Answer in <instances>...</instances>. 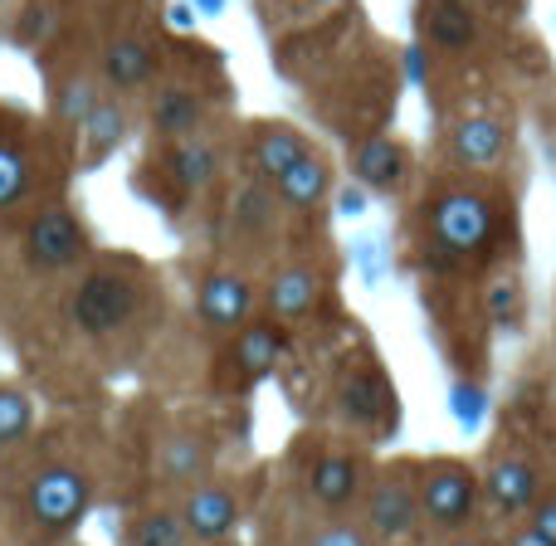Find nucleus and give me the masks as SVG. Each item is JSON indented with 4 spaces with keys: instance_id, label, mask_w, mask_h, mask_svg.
Instances as JSON below:
<instances>
[{
    "instance_id": "1",
    "label": "nucleus",
    "mask_w": 556,
    "mask_h": 546,
    "mask_svg": "<svg viewBox=\"0 0 556 546\" xmlns=\"http://www.w3.org/2000/svg\"><path fill=\"white\" fill-rule=\"evenodd\" d=\"M137 303H142V288L132 274L93 269L74 293V322L88 337H113L137 317Z\"/></svg>"
},
{
    "instance_id": "2",
    "label": "nucleus",
    "mask_w": 556,
    "mask_h": 546,
    "mask_svg": "<svg viewBox=\"0 0 556 546\" xmlns=\"http://www.w3.org/2000/svg\"><path fill=\"white\" fill-rule=\"evenodd\" d=\"M88 512V479L68 464H49L29 479V518H35L39 532H74Z\"/></svg>"
},
{
    "instance_id": "3",
    "label": "nucleus",
    "mask_w": 556,
    "mask_h": 546,
    "mask_svg": "<svg viewBox=\"0 0 556 546\" xmlns=\"http://www.w3.org/2000/svg\"><path fill=\"white\" fill-rule=\"evenodd\" d=\"M473 493H479L473 473L464 469V464L440 459V464L425 469L420 493H415V498H420V518L430 522V528L459 532V528H469V518H473Z\"/></svg>"
},
{
    "instance_id": "4",
    "label": "nucleus",
    "mask_w": 556,
    "mask_h": 546,
    "mask_svg": "<svg viewBox=\"0 0 556 546\" xmlns=\"http://www.w3.org/2000/svg\"><path fill=\"white\" fill-rule=\"evenodd\" d=\"M84 254H88V230L68 205H49V211H39L35 220H29L25 259L35 264V269H49V274L74 269Z\"/></svg>"
},
{
    "instance_id": "5",
    "label": "nucleus",
    "mask_w": 556,
    "mask_h": 546,
    "mask_svg": "<svg viewBox=\"0 0 556 546\" xmlns=\"http://www.w3.org/2000/svg\"><path fill=\"white\" fill-rule=\"evenodd\" d=\"M430 220H434V240L450 254H479L483 244L493 240V205H489V195H479V191L440 195Z\"/></svg>"
},
{
    "instance_id": "6",
    "label": "nucleus",
    "mask_w": 556,
    "mask_h": 546,
    "mask_svg": "<svg viewBox=\"0 0 556 546\" xmlns=\"http://www.w3.org/2000/svg\"><path fill=\"white\" fill-rule=\"evenodd\" d=\"M366 522L381 542H401L405 532L420 522V498H415L410 469H386L371 483V498H366Z\"/></svg>"
},
{
    "instance_id": "7",
    "label": "nucleus",
    "mask_w": 556,
    "mask_h": 546,
    "mask_svg": "<svg viewBox=\"0 0 556 546\" xmlns=\"http://www.w3.org/2000/svg\"><path fill=\"white\" fill-rule=\"evenodd\" d=\"M235 522H240V503H235V493L220 488V483L191 488V498H186V508H181V528H186V537H195V542H225L235 532Z\"/></svg>"
},
{
    "instance_id": "8",
    "label": "nucleus",
    "mask_w": 556,
    "mask_h": 546,
    "mask_svg": "<svg viewBox=\"0 0 556 546\" xmlns=\"http://www.w3.org/2000/svg\"><path fill=\"white\" fill-rule=\"evenodd\" d=\"M250 283L240 274H211L201 283V297H195V313H201L205 327L215 332H235L240 322H250Z\"/></svg>"
},
{
    "instance_id": "9",
    "label": "nucleus",
    "mask_w": 556,
    "mask_h": 546,
    "mask_svg": "<svg viewBox=\"0 0 556 546\" xmlns=\"http://www.w3.org/2000/svg\"><path fill=\"white\" fill-rule=\"evenodd\" d=\"M337 410H342V420L366 424V430L381 424L386 415H391V391H386L381 371H376V366H356V371L337 385Z\"/></svg>"
},
{
    "instance_id": "10",
    "label": "nucleus",
    "mask_w": 556,
    "mask_h": 546,
    "mask_svg": "<svg viewBox=\"0 0 556 546\" xmlns=\"http://www.w3.org/2000/svg\"><path fill=\"white\" fill-rule=\"evenodd\" d=\"M489 498L503 512H528L542 498V473L528 459H503L489 469Z\"/></svg>"
},
{
    "instance_id": "11",
    "label": "nucleus",
    "mask_w": 556,
    "mask_h": 546,
    "mask_svg": "<svg viewBox=\"0 0 556 546\" xmlns=\"http://www.w3.org/2000/svg\"><path fill=\"white\" fill-rule=\"evenodd\" d=\"M454 162L473 166V172H489V166L503 162V152H508V132H503V123H493V117H469V123L454 127Z\"/></svg>"
},
{
    "instance_id": "12",
    "label": "nucleus",
    "mask_w": 556,
    "mask_h": 546,
    "mask_svg": "<svg viewBox=\"0 0 556 546\" xmlns=\"http://www.w3.org/2000/svg\"><path fill=\"white\" fill-rule=\"evenodd\" d=\"M307 488H313V498L323 508H346L356 498V488H362V469L346 454H323L313 464V473H307Z\"/></svg>"
},
{
    "instance_id": "13",
    "label": "nucleus",
    "mask_w": 556,
    "mask_h": 546,
    "mask_svg": "<svg viewBox=\"0 0 556 546\" xmlns=\"http://www.w3.org/2000/svg\"><path fill=\"white\" fill-rule=\"evenodd\" d=\"M274 191H278V201L293 205V211H313L327 195V166L317 162L313 152H303L293 166H283V172L274 176Z\"/></svg>"
},
{
    "instance_id": "14",
    "label": "nucleus",
    "mask_w": 556,
    "mask_h": 546,
    "mask_svg": "<svg viewBox=\"0 0 556 546\" xmlns=\"http://www.w3.org/2000/svg\"><path fill=\"white\" fill-rule=\"evenodd\" d=\"M235 361L244 376H264L283 361V332L274 322H240L235 327Z\"/></svg>"
},
{
    "instance_id": "15",
    "label": "nucleus",
    "mask_w": 556,
    "mask_h": 546,
    "mask_svg": "<svg viewBox=\"0 0 556 546\" xmlns=\"http://www.w3.org/2000/svg\"><path fill=\"white\" fill-rule=\"evenodd\" d=\"M166 172H172L176 186H186V191H201V186L215 181V172H220V156H215L211 142H201V137H176L172 156H166Z\"/></svg>"
},
{
    "instance_id": "16",
    "label": "nucleus",
    "mask_w": 556,
    "mask_h": 546,
    "mask_svg": "<svg viewBox=\"0 0 556 546\" xmlns=\"http://www.w3.org/2000/svg\"><path fill=\"white\" fill-rule=\"evenodd\" d=\"M356 176H362L371 191H391L405 176V147L391 137H371V142L356 147Z\"/></svg>"
},
{
    "instance_id": "17",
    "label": "nucleus",
    "mask_w": 556,
    "mask_h": 546,
    "mask_svg": "<svg viewBox=\"0 0 556 546\" xmlns=\"http://www.w3.org/2000/svg\"><path fill=\"white\" fill-rule=\"evenodd\" d=\"M152 68H156V59H152V49L142 45V39H113L108 45V54H103V74H108V84L113 88H142L147 78H152Z\"/></svg>"
},
{
    "instance_id": "18",
    "label": "nucleus",
    "mask_w": 556,
    "mask_h": 546,
    "mask_svg": "<svg viewBox=\"0 0 556 546\" xmlns=\"http://www.w3.org/2000/svg\"><path fill=\"white\" fill-rule=\"evenodd\" d=\"M317 297V278L307 269H278L269 283V313L274 322H298Z\"/></svg>"
},
{
    "instance_id": "19",
    "label": "nucleus",
    "mask_w": 556,
    "mask_h": 546,
    "mask_svg": "<svg viewBox=\"0 0 556 546\" xmlns=\"http://www.w3.org/2000/svg\"><path fill=\"white\" fill-rule=\"evenodd\" d=\"M152 127L162 137H186L201 127V103H195L191 88H162L152 103Z\"/></svg>"
},
{
    "instance_id": "20",
    "label": "nucleus",
    "mask_w": 556,
    "mask_h": 546,
    "mask_svg": "<svg viewBox=\"0 0 556 546\" xmlns=\"http://www.w3.org/2000/svg\"><path fill=\"white\" fill-rule=\"evenodd\" d=\"M78 127H84L88 156H108L127 137V113L117 103H108V98H93V107L84 113V123Z\"/></svg>"
},
{
    "instance_id": "21",
    "label": "nucleus",
    "mask_w": 556,
    "mask_h": 546,
    "mask_svg": "<svg viewBox=\"0 0 556 546\" xmlns=\"http://www.w3.org/2000/svg\"><path fill=\"white\" fill-rule=\"evenodd\" d=\"M303 152H307V142L293 127H269V132H260V142H254V172H260L264 181H274V176L283 172V166H293Z\"/></svg>"
},
{
    "instance_id": "22",
    "label": "nucleus",
    "mask_w": 556,
    "mask_h": 546,
    "mask_svg": "<svg viewBox=\"0 0 556 546\" xmlns=\"http://www.w3.org/2000/svg\"><path fill=\"white\" fill-rule=\"evenodd\" d=\"M425 29H430V39L440 49H469L473 35H479L469 5H454V0H440V5L430 10V20H425Z\"/></svg>"
},
{
    "instance_id": "23",
    "label": "nucleus",
    "mask_w": 556,
    "mask_h": 546,
    "mask_svg": "<svg viewBox=\"0 0 556 546\" xmlns=\"http://www.w3.org/2000/svg\"><path fill=\"white\" fill-rule=\"evenodd\" d=\"M201 464H205V454L191 434H172V440L162 444V454H156V469H162V479H172V483L201 479Z\"/></svg>"
},
{
    "instance_id": "24",
    "label": "nucleus",
    "mask_w": 556,
    "mask_h": 546,
    "mask_svg": "<svg viewBox=\"0 0 556 546\" xmlns=\"http://www.w3.org/2000/svg\"><path fill=\"white\" fill-rule=\"evenodd\" d=\"M29 191V156L15 142L0 137V211H10L15 201H25Z\"/></svg>"
},
{
    "instance_id": "25",
    "label": "nucleus",
    "mask_w": 556,
    "mask_h": 546,
    "mask_svg": "<svg viewBox=\"0 0 556 546\" xmlns=\"http://www.w3.org/2000/svg\"><path fill=\"white\" fill-rule=\"evenodd\" d=\"M29 424H35V405H29V395L15 391V385H0V444L25 440Z\"/></svg>"
},
{
    "instance_id": "26",
    "label": "nucleus",
    "mask_w": 556,
    "mask_h": 546,
    "mask_svg": "<svg viewBox=\"0 0 556 546\" xmlns=\"http://www.w3.org/2000/svg\"><path fill=\"white\" fill-rule=\"evenodd\" d=\"M132 546H186V528L176 512H147L132 522Z\"/></svg>"
},
{
    "instance_id": "27",
    "label": "nucleus",
    "mask_w": 556,
    "mask_h": 546,
    "mask_svg": "<svg viewBox=\"0 0 556 546\" xmlns=\"http://www.w3.org/2000/svg\"><path fill=\"white\" fill-rule=\"evenodd\" d=\"M88 107H93V84L74 78V84L64 88V98H59V117H64V123H84Z\"/></svg>"
},
{
    "instance_id": "28",
    "label": "nucleus",
    "mask_w": 556,
    "mask_h": 546,
    "mask_svg": "<svg viewBox=\"0 0 556 546\" xmlns=\"http://www.w3.org/2000/svg\"><path fill=\"white\" fill-rule=\"evenodd\" d=\"M269 220H274L269 191H244V195H240V225H254V230H264Z\"/></svg>"
},
{
    "instance_id": "29",
    "label": "nucleus",
    "mask_w": 556,
    "mask_h": 546,
    "mask_svg": "<svg viewBox=\"0 0 556 546\" xmlns=\"http://www.w3.org/2000/svg\"><path fill=\"white\" fill-rule=\"evenodd\" d=\"M307 546H366V537L356 528H346V522H327V528L313 532V542Z\"/></svg>"
},
{
    "instance_id": "30",
    "label": "nucleus",
    "mask_w": 556,
    "mask_h": 546,
    "mask_svg": "<svg viewBox=\"0 0 556 546\" xmlns=\"http://www.w3.org/2000/svg\"><path fill=\"white\" fill-rule=\"evenodd\" d=\"M528 512H532V522H528V528L538 532V537H547V542L556 546V498H538Z\"/></svg>"
},
{
    "instance_id": "31",
    "label": "nucleus",
    "mask_w": 556,
    "mask_h": 546,
    "mask_svg": "<svg viewBox=\"0 0 556 546\" xmlns=\"http://www.w3.org/2000/svg\"><path fill=\"white\" fill-rule=\"evenodd\" d=\"M508 546H552V542H547V537H538V532H532V528H522V532H518V537H513Z\"/></svg>"
},
{
    "instance_id": "32",
    "label": "nucleus",
    "mask_w": 556,
    "mask_h": 546,
    "mask_svg": "<svg viewBox=\"0 0 556 546\" xmlns=\"http://www.w3.org/2000/svg\"><path fill=\"white\" fill-rule=\"evenodd\" d=\"M172 25H181V29H186V25H191V10L176 5V10H172Z\"/></svg>"
},
{
    "instance_id": "33",
    "label": "nucleus",
    "mask_w": 556,
    "mask_h": 546,
    "mask_svg": "<svg viewBox=\"0 0 556 546\" xmlns=\"http://www.w3.org/2000/svg\"><path fill=\"white\" fill-rule=\"evenodd\" d=\"M225 5V0H201V10H220Z\"/></svg>"
},
{
    "instance_id": "34",
    "label": "nucleus",
    "mask_w": 556,
    "mask_h": 546,
    "mask_svg": "<svg viewBox=\"0 0 556 546\" xmlns=\"http://www.w3.org/2000/svg\"><path fill=\"white\" fill-rule=\"evenodd\" d=\"M454 546H479V542H454Z\"/></svg>"
},
{
    "instance_id": "35",
    "label": "nucleus",
    "mask_w": 556,
    "mask_h": 546,
    "mask_svg": "<svg viewBox=\"0 0 556 546\" xmlns=\"http://www.w3.org/2000/svg\"><path fill=\"white\" fill-rule=\"evenodd\" d=\"M454 5H473V0H454Z\"/></svg>"
},
{
    "instance_id": "36",
    "label": "nucleus",
    "mask_w": 556,
    "mask_h": 546,
    "mask_svg": "<svg viewBox=\"0 0 556 546\" xmlns=\"http://www.w3.org/2000/svg\"><path fill=\"white\" fill-rule=\"evenodd\" d=\"M0 5H5V0H0Z\"/></svg>"
}]
</instances>
